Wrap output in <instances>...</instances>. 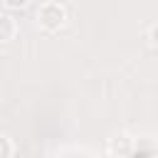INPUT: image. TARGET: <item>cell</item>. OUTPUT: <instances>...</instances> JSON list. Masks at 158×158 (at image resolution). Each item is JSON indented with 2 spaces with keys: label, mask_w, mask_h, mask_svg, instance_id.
Returning <instances> with one entry per match:
<instances>
[{
  "label": "cell",
  "mask_w": 158,
  "mask_h": 158,
  "mask_svg": "<svg viewBox=\"0 0 158 158\" xmlns=\"http://www.w3.org/2000/svg\"><path fill=\"white\" fill-rule=\"evenodd\" d=\"M131 148H133V141H131L126 133H118V136H114V138L109 141V151H111L114 156H128Z\"/></svg>",
  "instance_id": "obj_2"
},
{
  "label": "cell",
  "mask_w": 158,
  "mask_h": 158,
  "mask_svg": "<svg viewBox=\"0 0 158 158\" xmlns=\"http://www.w3.org/2000/svg\"><path fill=\"white\" fill-rule=\"evenodd\" d=\"M148 42H151L153 47H158V22L151 25V30H148Z\"/></svg>",
  "instance_id": "obj_5"
},
{
  "label": "cell",
  "mask_w": 158,
  "mask_h": 158,
  "mask_svg": "<svg viewBox=\"0 0 158 158\" xmlns=\"http://www.w3.org/2000/svg\"><path fill=\"white\" fill-rule=\"evenodd\" d=\"M15 32H17L15 20H12L10 15H0V42L12 40V37H15Z\"/></svg>",
  "instance_id": "obj_3"
},
{
  "label": "cell",
  "mask_w": 158,
  "mask_h": 158,
  "mask_svg": "<svg viewBox=\"0 0 158 158\" xmlns=\"http://www.w3.org/2000/svg\"><path fill=\"white\" fill-rule=\"evenodd\" d=\"M30 0H5V5H10V7H22V5H27Z\"/></svg>",
  "instance_id": "obj_6"
},
{
  "label": "cell",
  "mask_w": 158,
  "mask_h": 158,
  "mask_svg": "<svg viewBox=\"0 0 158 158\" xmlns=\"http://www.w3.org/2000/svg\"><path fill=\"white\" fill-rule=\"evenodd\" d=\"M12 156V143L7 136H0V158H10Z\"/></svg>",
  "instance_id": "obj_4"
},
{
  "label": "cell",
  "mask_w": 158,
  "mask_h": 158,
  "mask_svg": "<svg viewBox=\"0 0 158 158\" xmlns=\"http://www.w3.org/2000/svg\"><path fill=\"white\" fill-rule=\"evenodd\" d=\"M37 22L44 27V30H59L64 22H67V10L64 5L59 2H44L40 10H37Z\"/></svg>",
  "instance_id": "obj_1"
}]
</instances>
